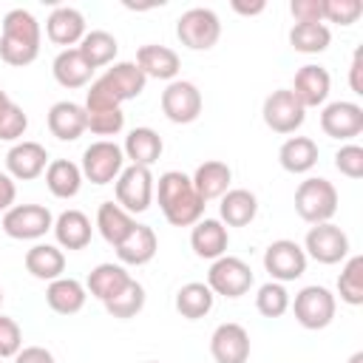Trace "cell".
I'll list each match as a JSON object with an SVG mask.
<instances>
[{"mask_svg":"<svg viewBox=\"0 0 363 363\" xmlns=\"http://www.w3.org/2000/svg\"><path fill=\"white\" fill-rule=\"evenodd\" d=\"M162 216L167 218V224L173 227H193L199 218H204V201L196 193L193 182L187 173L182 170H164L156 182V193Z\"/></svg>","mask_w":363,"mask_h":363,"instance_id":"obj_1","label":"cell"},{"mask_svg":"<svg viewBox=\"0 0 363 363\" xmlns=\"http://www.w3.org/2000/svg\"><path fill=\"white\" fill-rule=\"evenodd\" d=\"M40 43H43V28L37 17L28 9H9L3 17L0 60L14 68L31 65L40 57Z\"/></svg>","mask_w":363,"mask_h":363,"instance_id":"obj_2","label":"cell"},{"mask_svg":"<svg viewBox=\"0 0 363 363\" xmlns=\"http://www.w3.org/2000/svg\"><path fill=\"white\" fill-rule=\"evenodd\" d=\"M295 213L306 224L332 221L337 213V187L323 176H309L295 190Z\"/></svg>","mask_w":363,"mask_h":363,"instance_id":"obj_3","label":"cell"},{"mask_svg":"<svg viewBox=\"0 0 363 363\" xmlns=\"http://www.w3.org/2000/svg\"><path fill=\"white\" fill-rule=\"evenodd\" d=\"M176 37L190 51H210L221 37V20L213 9L193 6L179 14L176 20Z\"/></svg>","mask_w":363,"mask_h":363,"instance_id":"obj_4","label":"cell"},{"mask_svg":"<svg viewBox=\"0 0 363 363\" xmlns=\"http://www.w3.org/2000/svg\"><path fill=\"white\" fill-rule=\"evenodd\" d=\"M292 303V312H295V320L309 329V332H318V329H326L332 320H335V312H337V298L320 286V284H309L303 286Z\"/></svg>","mask_w":363,"mask_h":363,"instance_id":"obj_5","label":"cell"},{"mask_svg":"<svg viewBox=\"0 0 363 363\" xmlns=\"http://www.w3.org/2000/svg\"><path fill=\"white\" fill-rule=\"evenodd\" d=\"M116 190V204L122 210L133 213H145L153 204V193H156V179L150 173V167H139V164H125L122 173L113 182Z\"/></svg>","mask_w":363,"mask_h":363,"instance_id":"obj_6","label":"cell"},{"mask_svg":"<svg viewBox=\"0 0 363 363\" xmlns=\"http://www.w3.org/2000/svg\"><path fill=\"white\" fill-rule=\"evenodd\" d=\"M252 284H255V275L250 264L238 255H221L207 269V286L213 289V295H221V298H241L250 292Z\"/></svg>","mask_w":363,"mask_h":363,"instance_id":"obj_7","label":"cell"},{"mask_svg":"<svg viewBox=\"0 0 363 363\" xmlns=\"http://www.w3.org/2000/svg\"><path fill=\"white\" fill-rule=\"evenodd\" d=\"M125 167V153L116 142L111 139H96L82 150V179H88L91 184H111L116 182V176Z\"/></svg>","mask_w":363,"mask_h":363,"instance_id":"obj_8","label":"cell"},{"mask_svg":"<svg viewBox=\"0 0 363 363\" xmlns=\"http://www.w3.org/2000/svg\"><path fill=\"white\" fill-rule=\"evenodd\" d=\"M0 227L9 238L17 241H37L54 227V216L43 204H14L3 213Z\"/></svg>","mask_w":363,"mask_h":363,"instance_id":"obj_9","label":"cell"},{"mask_svg":"<svg viewBox=\"0 0 363 363\" xmlns=\"http://www.w3.org/2000/svg\"><path fill=\"white\" fill-rule=\"evenodd\" d=\"M349 235L332 224V221H323V224H312L306 238H303V252L306 258H315L318 264H340L349 258Z\"/></svg>","mask_w":363,"mask_h":363,"instance_id":"obj_10","label":"cell"},{"mask_svg":"<svg viewBox=\"0 0 363 363\" xmlns=\"http://www.w3.org/2000/svg\"><path fill=\"white\" fill-rule=\"evenodd\" d=\"M306 252L292 238H278L264 250V269L269 272V281L286 284L306 272Z\"/></svg>","mask_w":363,"mask_h":363,"instance_id":"obj_11","label":"cell"},{"mask_svg":"<svg viewBox=\"0 0 363 363\" xmlns=\"http://www.w3.org/2000/svg\"><path fill=\"white\" fill-rule=\"evenodd\" d=\"M261 116H264V125L272 130V133H295L303 119H306V108L295 99V94L289 88H278L272 91L267 99H264V108H261Z\"/></svg>","mask_w":363,"mask_h":363,"instance_id":"obj_12","label":"cell"},{"mask_svg":"<svg viewBox=\"0 0 363 363\" xmlns=\"http://www.w3.org/2000/svg\"><path fill=\"white\" fill-rule=\"evenodd\" d=\"M201 91L190 79H173L162 91V113L173 125H190L201 116Z\"/></svg>","mask_w":363,"mask_h":363,"instance_id":"obj_13","label":"cell"},{"mask_svg":"<svg viewBox=\"0 0 363 363\" xmlns=\"http://www.w3.org/2000/svg\"><path fill=\"white\" fill-rule=\"evenodd\" d=\"M320 130L337 142H349V139L360 136L363 133V108L357 102H349V99H337V102L323 105Z\"/></svg>","mask_w":363,"mask_h":363,"instance_id":"obj_14","label":"cell"},{"mask_svg":"<svg viewBox=\"0 0 363 363\" xmlns=\"http://www.w3.org/2000/svg\"><path fill=\"white\" fill-rule=\"evenodd\" d=\"M45 167H48V150L40 142L20 139L6 153V173L14 182H31V179L43 176Z\"/></svg>","mask_w":363,"mask_h":363,"instance_id":"obj_15","label":"cell"},{"mask_svg":"<svg viewBox=\"0 0 363 363\" xmlns=\"http://www.w3.org/2000/svg\"><path fill=\"white\" fill-rule=\"evenodd\" d=\"M210 354L216 363H247L250 360V332L241 323H218L210 335Z\"/></svg>","mask_w":363,"mask_h":363,"instance_id":"obj_16","label":"cell"},{"mask_svg":"<svg viewBox=\"0 0 363 363\" xmlns=\"http://www.w3.org/2000/svg\"><path fill=\"white\" fill-rule=\"evenodd\" d=\"M289 91L295 94V99H298L303 108H320V105H326V99H329L332 77H329V71H326L323 65L309 62V65H301V68L295 71V79H292V88H289Z\"/></svg>","mask_w":363,"mask_h":363,"instance_id":"obj_17","label":"cell"},{"mask_svg":"<svg viewBox=\"0 0 363 363\" xmlns=\"http://www.w3.org/2000/svg\"><path fill=\"white\" fill-rule=\"evenodd\" d=\"M45 34L54 45H62V48H77L79 40L88 34L85 28V14L74 6H57L48 20H45Z\"/></svg>","mask_w":363,"mask_h":363,"instance_id":"obj_18","label":"cell"},{"mask_svg":"<svg viewBox=\"0 0 363 363\" xmlns=\"http://www.w3.org/2000/svg\"><path fill=\"white\" fill-rule=\"evenodd\" d=\"M48 130L60 142H77L88 130V113L79 102L60 99L48 108Z\"/></svg>","mask_w":363,"mask_h":363,"instance_id":"obj_19","label":"cell"},{"mask_svg":"<svg viewBox=\"0 0 363 363\" xmlns=\"http://www.w3.org/2000/svg\"><path fill=\"white\" fill-rule=\"evenodd\" d=\"M113 250H116V258L122 267H145L153 261V255L159 250V238H156L153 227L136 224Z\"/></svg>","mask_w":363,"mask_h":363,"instance_id":"obj_20","label":"cell"},{"mask_svg":"<svg viewBox=\"0 0 363 363\" xmlns=\"http://www.w3.org/2000/svg\"><path fill=\"white\" fill-rule=\"evenodd\" d=\"M190 247L199 258L216 261L221 255H227L230 247V233L218 218H199L190 230Z\"/></svg>","mask_w":363,"mask_h":363,"instance_id":"obj_21","label":"cell"},{"mask_svg":"<svg viewBox=\"0 0 363 363\" xmlns=\"http://www.w3.org/2000/svg\"><path fill=\"white\" fill-rule=\"evenodd\" d=\"M136 65L142 68V74L150 79H164V82H173L182 71V60L173 48L167 45H159V43H147L136 51Z\"/></svg>","mask_w":363,"mask_h":363,"instance_id":"obj_22","label":"cell"},{"mask_svg":"<svg viewBox=\"0 0 363 363\" xmlns=\"http://www.w3.org/2000/svg\"><path fill=\"white\" fill-rule=\"evenodd\" d=\"M51 230H54V238H57L60 250H85L91 244V235H94L91 218L82 210H62L54 218Z\"/></svg>","mask_w":363,"mask_h":363,"instance_id":"obj_23","label":"cell"},{"mask_svg":"<svg viewBox=\"0 0 363 363\" xmlns=\"http://www.w3.org/2000/svg\"><path fill=\"white\" fill-rule=\"evenodd\" d=\"M218 201V221L224 227H247L258 216V199L247 187H230Z\"/></svg>","mask_w":363,"mask_h":363,"instance_id":"obj_24","label":"cell"},{"mask_svg":"<svg viewBox=\"0 0 363 363\" xmlns=\"http://www.w3.org/2000/svg\"><path fill=\"white\" fill-rule=\"evenodd\" d=\"M162 150H164L162 136H159L153 128H147V125L133 128V130L125 136V145H122L125 159H128L130 164H139V167H153V164L159 162Z\"/></svg>","mask_w":363,"mask_h":363,"instance_id":"obj_25","label":"cell"},{"mask_svg":"<svg viewBox=\"0 0 363 363\" xmlns=\"http://www.w3.org/2000/svg\"><path fill=\"white\" fill-rule=\"evenodd\" d=\"M196 193L201 196V201H213V199H221L227 190H230V182H233V170L227 162H218V159H207L196 167V173L190 176Z\"/></svg>","mask_w":363,"mask_h":363,"instance_id":"obj_26","label":"cell"},{"mask_svg":"<svg viewBox=\"0 0 363 363\" xmlns=\"http://www.w3.org/2000/svg\"><path fill=\"white\" fill-rule=\"evenodd\" d=\"M23 264H26V269H28L31 278L51 284V281L62 278V272H65V252L57 244H43L40 241V244H34L26 252Z\"/></svg>","mask_w":363,"mask_h":363,"instance_id":"obj_27","label":"cell"},{"mask_svg":"<svg viewBox=\"0 0 363 363\" xmlns=\"http://www.w3.org/2000/svg\"><path fill=\"white\" fill-rule=\"evenodd\" d=\"M130 281V272L122 267V264H113V261H105V264H96L91 272H88V281H85V289L88 295H94L96 301H111L113 295H119Z\"/></svg>","mask_w":363,"mask_h":363,"instance_id":"obj_28","label":"cell"},{"mask_svg":"<svg viewBox=\"0 0 363 363\" xmlns=\"http://www.w3.org/2000/svg\"><path fill=\"white\" fill-rule=\"evenodd\" d=\"M88 301V289L82 281L77 278H57L45 286V303L57 312V315H77Z\"/></svg>","mask_w":363,"mask_h":363,"instance_id":"obj_29","label":"cell"},{"mask_svg":"<svg viewBox=\"0 0 363 363\" xmlns=\"http://www.w3.org/2000/svg\"><path fill=\"white\" fill-rule=\"evenodd\" d=\"M51 74L62 88H85L94 77V68L85 62L79 48H62L51 62Z\"/></svg>","mask_w":363,"mask_h":363,"instance_id":"obj_30","label":"cell"},{"mask_svg":"<svg viewBox=\"0 0 363 363\" xmlns=\"http://www.w3.org/2000/svg\"><path fill=\"white\" fill-rule=\"evenodd\" d=\"M318 142L309 139V136H289L281 147H278V162L286 173L292 176H301V173H309L315 164H318Z\"/></svg>","mask_w":363,"mask_h":363,"instance_id":"obj_31","label":"cell"},{"mask_svg":"<svg viewBox=\"0 0 363 363\" xmlns=\"http://www.w3.org/2000/svg\"><path fill=\"white\" fill-rule=\"evenodd\" d=\"M102 77H105V82L113 88V94H116L122 102L136 99V96L145 91V85H147V77H145L142 68H139L136 62H130V60L113 62Z\"/></svg>","mask_w":363,"mask_h":363,"instance_id":"obj_32","label":"cell"},{"mask_svg":"<svg viewBox=\"0 0 363 363\" xmlns=\"http://www.w3.org/2000/svg\"><path fill=\"white\" fill-rule=\"evenodd\" d=\"M45 187L54 199H74L82 187V170L71 159H51L45 167Z\"/></svg>","mask_w":363,"mask_h":363,"instance_id":"obj_33","label":"cell"},{"mask_svg":"<svg viewBox=\"0 0 363 363\" xmlns=\"http://www.w3.org/2000/svg\"><path fill=\"white\" fill-rule=\"evenodd\" d=\"M173 303H176V312H179L182 318L199 320V318L210 315V309H213V303H216V295H213V289H210L204 281H190V284L179 286Z\"/></svg>","mask_w":363,"mask_h":363,"instance_id":"obj_34","label":"cell"},{"mask_svg":"<svg viewBox=\"0 0 363 363\" xmlns=\"http://www.w3.org/2000/svg\"><path fill=\"white\" fill-rule=\"evenodd\" d=\"M133 227H136L133 216L128 210H122L116 201H102L99 204V210H96V230H99V235L111 247H116Z\"/></svg>","mask_w":363,"mask_h":363,"instance_id":"obj_35","label":"cell"},{"mask_svg":"<svg viewBox=\"0 0 363 363\" xmlns=\"http://www.w3.org/2000/svg\"><path fill=\"white\" fill-rule=\"evenodd\" d=\"M77 48H79V54L85 57V62L96 71V68L113 62V57H116V51H119V43H116V37H113L111 31H105V28H91V31L79 40Z\"/></svg>","mask_w":363,"mask_h":363,"instance_id":"obj_36","label":"cell"},{"mask_svg":"<svg viewBox=\"0 0 363 363\" xmlns=\"http://www.w3.org/2000/svg\"><path fill=\"white\" fill-rule=\"evenodd\" d=\"M332 43V31L326 23H295L289 28V45L301 54H320Z\"/></svg>","mask_w":363,"mask_h":363,"instance_id":"obj_37","label":"cell"},{"mask_svg":"<svg viewBox=\"0 0 363 363\" xmlns=\"http://www.w3.org/2000/svg\"><path fill=\"white\" fill-rule=\"evenodd\" d=\"M145 301H147L145 286H142L136 278H130L128 286H125L119 295H113L111 301H105V312H108L111 318L130 320V318H136V315L145 309Z\"/></svg>","mask_w":363,"mask_h":363,"instance_id":"obj_38","label":"cell"},{"mask_svg":"<svg viewBox=\"0 0 363 363\" xmlns=\"http://www.w3.org/2000/svg\"><path fill=\"white\" fill-rule=\"evenodd\" d=\"M337 295L349 306L363 303V255H349L337 275Z\"/></svg>","mask_w":363,"mask_h":363,"instance_id":"obj_39","label":"cell"},{"mask_svg":"<svg viewBox=\"0 0 363 363\" xmlns=\"http://www.w3.org/2000/svg\"><path fill=\"white\" fill-rule=\"evenodd\" d=\"M255 309L264 318H281L289 309V292H286V286L278 284V281L261 284L258 286V295H255Z\"/></svg>","mask_w":363,"mask_h":363,"instance_id":"obj_40","label":"cell"},{"mask_svg":"<svg viewBox=\"0 0 363 363\" xmlns=\"http://www.w3.org/2000/svg\"><path fill=\"white\" fill-rule=\"evenodd\" d=\"M85 113H99V111H119L122 99L113 94V88L105 82V77H96L88 91H85Z\"/></svg>","mask_w":363,"mask_h":363,"instance_id":"obj_41","label":"cell"},{"mask_svg":"<svg viewBox=\"0 0 363 363\" xmlns=\"http://www.w3.org/2000/svg\"><path fill=\"white\" fill-rule=\"evenodd\" d=\"M320 9H323V20L337 23V26H352L363 14L360 0H320Z\"/></svg>","mask_w":363,"mask_h":363,"instance_id":"obj_42","label":"cell"},{"mask_svg":"<svg viewBox=\"0 0 363 363\" xmlns=\"http://www.w3.org/2000/svg\"><path fill=\"white\" fill-rule=\"evenodd\" d=\"M26 128H28V113L17 102H9L6 111L0 113V142H20Z\"/></svg>","mask_w":363,"mask_h":363,"instance_id":"obj_43","label":"cell"},{"mask_svg":"<svg viewBox=\"0 0 363 363\" xmlns=\"http://www.w3.org/2000/svg\"><path fill=\"white\" fill-rule=\"evenodd\" d=\"M335 167L346 179H363V147L354 142L340 145V150L335 153Z\"/></svg>","mask_w":363,"mask_h":363,"instance_id":"obj_44","label":"cell"},{"mask_svg":"<svg viewBox=\"0 0 363 363\" xmlns=\"http://www.w3.org/2000/svg\"><path fill=\"white\" fill-rule=\"evenodd\" d=\"M125 128V113L119 111H99V113H88V130L96 136H116Z\"/></svg>","mask_w":363,"mask_h":363,"instance_id":"obj_45","label":"cell"},{"mask_svg":"<svg viewBox=\"0 0 363 363\" xmlns=\"http://www.w3.org/2000/svg\"><path fill=\"white\" fill-rule=\"evenodd\" d=\"M23 349V329L14 318L0 315V360L14 357Z\"/></svg>","mask_w":363,"mask_h":363,"instance_id":"obj_46","label":"cell"},{"mask_svg":"<svg viewBox=\"0 0 363 363\" xmlns=\"http://www.w3.org/2000/svg\"><path fill=\"white\" fill-rule=\"evenodd\" d=\"M289 11H292L295 23H323L320 0H292Z\"/></svg>","mask_w":363,"mask_h":363,"instance_id":"obj_47","label":"cell"},{"mask_svg":"<svg viewBox=\"0 0 363 363\" xmlns=\"http://www.w3.org/2000/svg\"><path fill=\"white\" fill-rule=\"evenodd\" d=\"M14 363H57L45 346H23L14 354Z\"/></svg>","mask_w":363,"mask_h":363,"instance_id":"obj_48","label":"cell"},{"mask_svg":"<svg viewBox=\"0 0 363 363\" xmlns=\"http://www.w3.org/2000/svg\"><path fill=\"white\" fill-rule=\"evenodd\" d=\"M17 199V184L9 173H0V213H6L9 207H14Z\"/></svg>","mask_w":363,"mask_h":363,"instance_id":"obj_49","label":"cell"},{"mask_svg":"<svg viewBox=\"0 0 363 363\" xmlns=\"http://www.w3.org/2000/svg\"><path fill=\"white\" fill-rule=\"evenodd\" d=\"M349 85L354 94H363V51L357 48L352 54V65H349Z\"/></svg>","mask_w":363,"mask_h":363,"instance_id":"obj_50","label":"cell"},{"mask_svg":"<svg viewBox=\"0 0 363 363\" xmlns=\"http://www.w3.org/2000/svg\"><path fill=\"white\" fill-rule=\"evenodd\" d=\"M230 9H233L235 14H241V17H255V14H261V11L267 9V3H264V0H252V3H247V0H233Z\"/></svg>","mask_w":363,"mask_h":363,"instance_id":"obj_51","label":"cell"},{"mask_svg":"<svg viewBox=\"0 0 363 363\" xmlns=\"http://www.w3.org/2000/svg\"><path fill=\"white\" fill-rule=\"evenodd\" d=\"M9 102H11V96H9V94H6L3 88H0V113L6 111V105H9Z\"/></svg>","mask_w":363,"mask_h":363,"instance_id":"obj_52","label":"cell"},{"mask_svg":"<svg viewBox=\"0 0 363 363\" xmlns=\"http://www.w3.org/2000/svg\"><path fill=\"white\" fill-rule=\"evenodd\" d=\"M349 363H363V352H354V354L349 357Z\"/></svg>","mask_w":363,"mask_h":363,"instance_id":"obj_53","label":"cell"},{"mask_svg":"<svg viewBox=\"0 0 363 363\" xmlns=\"http://www.w3.org/2000/svg\"><path fill=\"white\" fill-rule=\"evenodd\" d=\"M0 306H3V289H0Z\"/></svg>","mask_w":363,"mask_h":363,"instance_id":"obj_54","label":"cell"},{"mask_svg":"<svg viewBox=\"0 0 363 363\" xmlns=\"http://www.w3.org/2000/svg\"><path fill=\"white\" fill-rule=\"evenodd\" d=\"M147 363H159V360H147Z\"/></svg>","mask_w":363,"mask_h":363,"instance_id":"obj_55","label":"cell"},{"mask_svg":"<svg viewBox=\"0 0 363 363\" xmlns=\"http://www.w3.org/2000/svg\"><path fill=\"white\" fill-rule=\"evenodd\" d=\"M0 363H3V360H0Z\"/></svg>","mask_w":363,"mask_h":363,"instance_id":"obj_56","label":"cell"}]
</instances>
